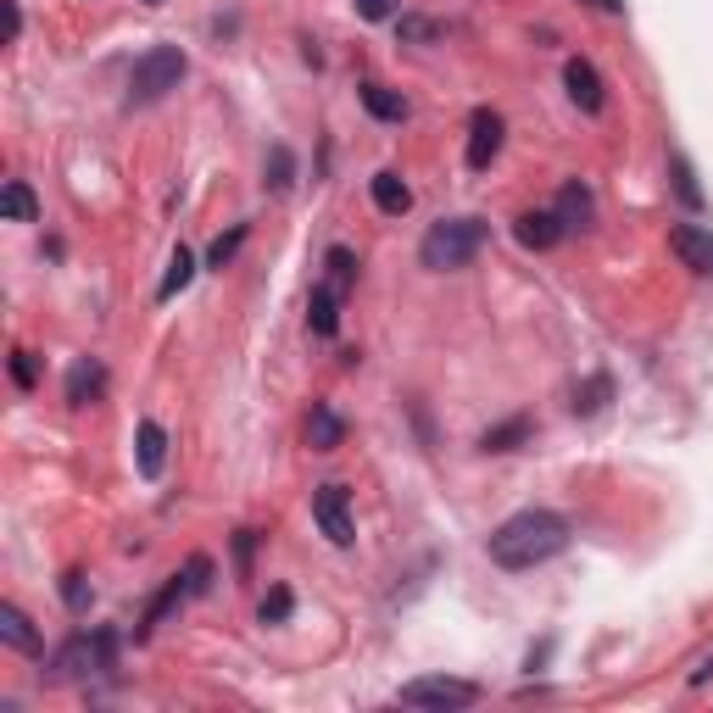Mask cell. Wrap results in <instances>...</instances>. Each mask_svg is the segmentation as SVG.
Listing matches in <instances>:
<instances>
[{"label":"cell","instance_id":"f1b7e54d","mask_svg":"<svg viewBox=\"0 0 713 713\" xmlns=\"http://www.w3.org/2000/svg\"><path fill=\"white\" fill-rule=\"evenodd\" d=\"M62 596H68V607H73V613H84V602H90V580L73 569V574H68V585H62Z\"/></svg>","mask_w":713,"mask_h":713},{"label":"cell","instance_id":"7402d4cb","mask_svg":"<svg viewBox=\"0 0 713 713\" xmlns=\"http://www.w3.org/2000/svg\"><path fill=\"white\" fill-rule=\"evenodd\" d=\"M262 173H268V179H262L268 190H290V179H295V157H290V145H273Z\"/></svg>","mask_w":713,"mask_h":713},{"label":"cell","instance_id":"603a6c76","mask_svg":"<svg viewBox=\"0 0 713 713\" xmlns=\"http://www.w3.org/2000/svg\"><path fill=\"white\" fill-rule=\"evenodd\" d=\"M396 34H402V46H430V40H441V23L435 18H402Z\"/></svg>","mask_w":713,"mask_h":713},{"label":"cell","instance_id":"d6986e66","mask_svg":"<svg viewBox=\"0 0 713 713\" xmlns=\"http://www.w3.org/2000/svg\"><path fill=\"white\" fill-rule=\"evenodd\" d=\"M323 268H329V273H323V284H329V290H340V295H345V290L356 284V257H351L345 245H329Z\"/></svg>","mask_w":713,"mask_h":713},{"label":"cell","instance_id":"4fadbf2b","mask_svg":"<svg viewBox=\"0 0 713 713\" xmlns=\"http://www.w3.org/2000/svg\"><path fill=\"white\" fill-rule=\"evenodd\" d=\"M101 385H107L101 363H96V356H79L73 374H68V402H73V408H90V402L101 396Z\"/></svg>","mask_w":713,"mask_h":713},{"label":"cell","instance_id":"2e32d148","mask_svg":"<svg viewBox=\"0 0 713 713\" xmlns=\"http://www.w3.org/2000/svg\"><path fill=\"white\" fill-rule=\"evenodd\" d=\"M374 207L391 212V218H402V212L413 207V190H408L396 173H374Z\"/></svg>","mask_w":713,"mask_h":713},{"label":"cell","instance_id":"277c9868","mask_svg":"<svg viewBox=\"0 0 713 713\" xmlns=\"http://www.w3.org/2000/svg\"><path fill=\"white\" fill-rule=\"evenodd\" d=\"M402 702L408 707H469V702H480V685H469V680H446V674H430V680H408L402 685Z\"/></svg>","mask_w":713,"mask_h":713},{"label":"cell","instance_id":"8992f818","mask_svg":"<svg viewBox=\"0 0 713 713\" xmlns=\"http://www.w3.org/2000/svg\"><path fill=\"white\" fill-rule=\"evenodd\" d=\"M502 134H508V123H502L491 107H480V112L469 118V168H474V173H485V168L496 162V151H502Z\"/></svg>","mask_w":713,"mask_h":713},{"label":"cell","instance_id":"836d02e7","mask_svg":"<svg viewBox=\"0 0 713 713\" xmlns=\"http://www.w3.org/2000/svg\"><path fill=\"white\" fill-rule=\"evenodd\" d=\"M707 674H713V657H707V663H702V669H696V674H691V680H696V685H702V680H707Z\"/></svg>","mask_w":713,"mask_h":713},{"label":"cell","instance_id":"6da1fadb","mask_svg":"<svg viewBox=\"0 0 713 713\" xmlns=\"http://www.w3.org/2000/svg\"><path fill=\"white\" fill-rule=\"evenodd\" d=\"M563 546H569V519L552 513V508H524V513L502 519V524L491 530V541H485L491 563H496V569H513V574L552 563Z\"/></svg>","mask_w":713,"mask_h":713},{"label":"cell","instance_id":"4316f807","mask_svg":"<svg viewBox=\"0 0 713 713\" xmlns=\"http://www.w3.org/2000/svg\"><path fill=\"white\" fill-rule=\"evenodd\" d=\"M179 580H184V591H190V596H201V591H207V580H212V558H190Z\"/></svg>","mask_w":713,"mask_h":713},{"label":"cell","instance_id":"d4e9b609","mask_svg":"<svg viewBox=\"0 0 713 713\" xmlns=\"http://www.w3.org/2000/svg\"><path fill=\"white\" fill-rule=\"evenodd\" d=\"M607 396H613V385H607V374H596L591 385H580V391H574V413H596Z\"/></svg>","mask_w":713,"mask_h":713},{"label":"cell","instance_id":"484cf974","mask_svg":"<svg viewBox=\"0 0 713 713\" xmlns=\"http://www.w3.org/2000/svg\"><path fill=\"white\" fill-rule=\"evenodd\" d=\"M257 619H262V624H284V619H290V591H284V585H273V591L262 596Z\"/></svg>","mask_w":713,"mask_h":713},{"label":"cell","instance_id":"ffe728a7","mask_svg":"<svg viewBox=\"0 0 713 713\" xmlns=\"http://www.w3.org/2000/svg\"><path fill=\"white\" fill-rule=\"evenodd\" d=\"M190 279H195V257H190V251L179 245V251L168 257V273H162V290H157V295H162V301H173V295H179V290H184Z\"/></svg>","mask_w":713,"mask_h":713},{"label":"cell","instance_id":"30bf717a","mask_svg":"<svg viewBox=\"0 0 713 713\" xmlns=\"http://www.w3.org/2000/svg\"><path fill=\"white\" fill-rule=\"evenodd\" d=\"M558 218H563V229H591V223H596V195H591V184L569 179V184L558 190Z\"/></svg>","mask_w":713,"mask_h":713},{"label":"cell","instance_id":"ba28073f","mask_svg":"<svg viewBox=\"0 0 713 713\" xmlns=\"http://www.w3.org/2000/svg\"><path fill=\"white\" fill-rule=\"evenodd\" d=\"M563 234H569V229H563L558 207H552V212H524V218L513 223V240H519L524 251H552Z\"/></svg>","mask_w":713,"mask_h":713},{"label":"cell","instance_id":"1f68e13d","mask_svg":"<svg viewBox=\"0 0 713 713\" xmlns=\"http://www.w3.org/2000/svg\"><path fill=\"white\" fill-rule=\"evenodd\" d=\"M0 7H7V46L23 34V12H18V0H0Z\"/></svg>","mask_w":713,"mask_h":713},{"label":"cell","instance_id":"83f0119b","mask_svg":"<svg viewBox=\"0 0 713 713\" xmlns=\"http://www.w3.org/2000/svg\"><path fill=\"white\" fill-rule=\"evenodd\" d=\"M402 12V0H356V18H369V23H391Z\"/></svg>","mask_w":713,"mask_h":713},{"label":"cell","instance_id":"7a4b0ae2","mask_svg":"<svg viewBox=\"0 0 713 713\" xmlns=\"http://www.w3.org/2000/svg\"><path fill=\"white\" fill-rule=\"evenodd\" d=\"M480 245H485V223L480 218H446V223H435L424 234L419 257H424V268L446 273V268H469L480 257Z\"/></svg>","mask_w":713,"mask_h":713},{"label":"cell","instance_id":"ac0fdd59","mask_svg":"<svg viewBox=\"0 0 713 713\" xmlns=\"http://www.w3.org/2000/svg\"><path fill=\"white\" fill-rule=\"evenodd\" d=\"M0 212H7L12 223H34V218H40V201H34V190H29V184H18V179H12L7 190H0Z\"/></svg>","mask_w":713,"mask_h":713},{"label":"cell","instance_id":"7c38bea8","mask_svg":"<svg viewBox=\"0 0 713 713\" xmlns=\"http://www.w3.org/2000/svg\"><path fill=\"white\" fill-rule=\"evenodd\" d=\"M134 458H140V474H145V480H157V474H162L168 435H162V424H157V419H145V424L134 430Z\"/></svg>","mask_w":713,"mask_h":713},{"label":"cell","instance_id":"4dcf8cb0","mask_svg":"<svg viewBox=\"0 0 713 713\" xmlns=\"http://www.w3.org/2000/svg\"><path fill=\"white\" fill-rule=\"evenodd\" d=\"M674 184H680V195H685V207H702V190L691 184V168H685V162H674Z\"/></svg>","mask_w":713,"mask_h":713},{"label":"cell","instance_id":"9c48e42d","mask_svg":"<svg viewBox=\"0 0 713 713\" xmlns=\"http://www.w3.org/2000/svg\"><path fill=\"white\" fill-rule=\"evenodd\" d=\"M563 84H569V101H574L580 112H602V101H607V96H602V73H596L585 57H574V62L563 68Z\"/></svg>","mask_w":713,"mask_h":713},{"label":"cell","instance_id":"f546056e","mask_svg":"<svg viewBox=\"0 0 713 713\" xmlns=\"http://www.w3.org/2000/svg\"><path fill=\"white\" fill-rule=\"evenodd\" d=\"M12 380H18L23 391H34V385H40V369H34V356H29V351H18V356H12Z\"/></svg>","mask_w":713,"mask_h":713},{"label":"cell","instance_id":"8fae6325","mask_svg":"<svg viewBox=\"0 0 713 713\" xmlns=\"http://www.w3.org/2000/svg\"><path fill=\"white\" fill-rule=\"evenodd\" d=\"M340 441H345V419L329 402H312V413H307V446L312 452H334Z\"/></svg>","mask_w":713,"mask_h":713},{"label":"cell","instance_id":"5bb4252c","mask_svg":"<svg viewBox=\"0 0 713 713\" xmlns=\"http://www.w3.org/2000/svg\"><path fill=\"white\" fill-rule=\"evenodd\" d=\"M307 323H312V334H334L340 329V290L318 284L312 290V307H307Z\"/></svg>","mask_w":713,"mask_h":713},{"label":"cell","instance_id":"9a60e30c","mask_svg":"<svg viewBox=\"0 0 713 713\" xmlns=\"http://www.w3.org/2000/svg\"><path fill=\"white\" fill-rule=\"evenodd\" d=\"M0 635H7L18 652H40L34 624H29V619H23V607H12V602H0Z\"/></svg>","mask_w":713,"mask_h":713},{"label":"cell","instance_id":"5b68a950","mask_svg":"<svg viewBox=\"0 0 713 713\" xmlns=\"http://www.w3.org/2000/svg\"><path fill=\"white\" fill-rule=\"evenodd\" d=\"M312 519H318V530H323L334 546H351V541H356V524H351V502H345V485H318V491H312Z\"/></svg>","mask_w":713,"mask_h":713},{"label":"cell","instance_id":"44dd1931","mask_svg":"<svg viewBox=\"0 0 713 713\" xmlns=\"http://www.w3.org/2000/svg\"><path fill=\"white\" fill-rule=\"evenodd\" d=\"M519 441H530V419H508V424H496V430H485V441H480V452H513Z\"/></svg>","mask_w":713,"mask_h":713},{"label":"cell","instance_id":"d6a6232c","mask_svg":"<svg viewBox=\"0 0 713 713\" xmlns=\"http://www.w3.org/2000/svg\"><path fill=\"white\" fill-rule=\"evenodd\" d=\"M585 7H596V12H624V0H585Z\"/></svg>","mask_w":713,"mask_h":713},{"label":"cell","instance_id":"3957f363","mask_svg":"<svg viewBox=\"0 0 713 713\" xmlns=\"http://www.w3.org/2000/svg\"><path fill=\"white\" fill-rule=\"evenodd\" d=\"M179 79H184V51H179V46H151V51L134 62V73H129V107L162 101L168 90H179Z\"/></svg>","mask_w":713,"mask_h":713},{"label":"cell","instance_id":"e0dca14e","mask_svg":"<svg viewBox=\"0 0 713 713\" xmlns=\"http://www.w3.org/2000/svg\"><path fill=\"white\" fill-rule=\"evenodd\" d=\"M363 107H369L380 123H402V118H408V101H402L396 90H385V84H363Z\"/></svg>","mask_w":713,"mask_h":713},{"label":"cell","instance_id":"e575fe53","mask_svg":"<svg viewBox=\"0 0 713 713\" xmlns=\"http://www.w3.org/2000/svg\"><path fill=\"white\" fill-rule=\"evenodd\" d=\"M151 7H157V0H151Z\"/></svg>","mask_w":713,"mask_h":713},{"label":"cell","instance_id":"cb8c5ba5","mask_svg":"<svg viewBox=\"0 0 713 713\" xmlns=\"http://www.w3.org/2000/svg\"><path fill=\"white\" fill-rule=\"evenodd\" d=\"M240 245H245V223H234L229 234H218V240H212V251H207V262H212V268H229Z\"/></svg>","mask_w":713,"mask_h":713},{"label":"cell","instance_id":"52a82bcc","mask_svg":"<svg viewBox=\"0 0 713 713\" xmlns=\"http://www.w3.org/2000/svg\"><path fill=\"white\" fill-rule=\"evenodd\" d=\"M669 251L691 268V273H713V234L696 223H674L669 229Z\"/></svg>","mask_w":713,"mask_h":713}]
</instances>
